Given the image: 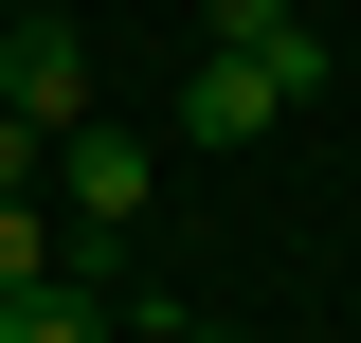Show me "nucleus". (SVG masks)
<instances>
[{
	"instance_id": "nucleus-1",
	"label": "nucleus",
	"mask_w": 361,
	"mask_h": 343,
	"mask_svg": "<svg viewBox=\"0 0 361 343\" xmlns=\"http://www.w3.org/2000/svg\"><path fill=\"white\" fill-rule=\"evenodd\" d=\"M37 181H54V235H90V253H109V235H145V199H163V145L90 109V127H54Z\"/></svg>"
},
{
	"instance_id": "nucleus-2",
	"label": "nucleus",
	"mask_w": 361,
	"mask_h": 343,
	"mask_svg": "<svg viewBox=\"0 0 361 343\" xmlns=\"http://www.w3.org/2000/svg\"><path fill=\"white\" fill-rule=\"evenodd\" d=\"M0 127H90V37L73 18H18V37H0Z\"/></svg>"
},
{
	"instance_id": "nucleus-3",
	"label": "nucleus",
	"mask_w": 361,
	"mask_h": 343,
	"mask_svg": "<svg viewBox=\"0 0 361 343\" xmlns=\"http://www.w3.org/2000/svg\"><path fill=\"white\" fill-rule=\"evenodd\" d=\"M199 54H253L289 109L325 90V37H307V0H199Z\"/></svg>"
},
{
	"instance_id": "nucleus-4",
	"label": "nucleus",
	"mask_w": 361,
	"mask_h": 343,
	"mask_svg": "<svg viewBox=\"0 0 361 343\" xmlns=\"http://www.w3.org/2000/svg\"><path fill=\"white\" fill-rule=\"evenodd\" d=\"M163 127H180V145H271V127H289V90H271L253 54H199V73H180V109H163Z\"/></svg>"
},
{
	"instance_id": "nucleus-5",
	"label": "nucleus",
	"mask_w": 361,
	"mask_h": 343,
	"mask_svg": "<svg viewBox=\"0 0 361 343\" xmlns=\"http://www.w3.org/2000/svg\"><path fill=\"white\" fill-rule=\"evenodd\" d=\"M0 343H109L90 271H37V289H0Z\"/></svg>"
},
{
	"instance_id": "nucleus-6",
	"label": "nucleus",
	"mask_w": 361,
	"mask_h": 343,
	"mask_svg": "<svg viewBox=\"0 0 361 343\" xmlns=\"http://www.w3.org/2000/svg\"><path fill=\"white\" fill-rule=\"evenodd\" d=\"M37 271H73V235H54L37 181H0V289H37Z\"/></svg>"
},
{
	"instance_id": "nucleus-7",
	"label": "nucleus",
	"mask_w": 361,
	"mask_h": 343,
	"mask_svg": "<svg viewBox=\"0 0 361 343\" xmlns=\"http://www.w3.org/2000/svg\"><path fill=\"white\" fill-rule=\"evenodd\" d=\"M145 343H235V325H145Z\"/></svg>"
}]
</instances>
